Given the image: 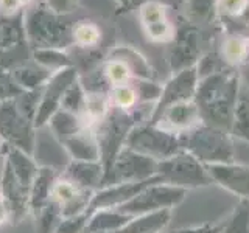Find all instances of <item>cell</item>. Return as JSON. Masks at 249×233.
Here are the masks:
<instances>
[{"mask_svg": "<svg viewBox=\"0 0 249 233\" xmlns=\"http://www.w3.org/2000/svg\"><path fill=\"white\" fill-rule=\"evenodd\" d=\"M11 72L13 80L16 81V84L23 92H33V90H41L44 85L47 84V81L50 80V76L53 75V72L42 67H30V66H22V67H16Z\"/></svg>", "mask_w": 249, "mask_h": 233, "instance_id": "obj_24", "label": "cell"}, {"mask_svg": "<svg viewBox=\"0 0 249 233\" xmlns=\"http://www.w3.org/2000/svg\"><path fill=\"white\" fill-rule=\"evenodd\" d=\"M199 78L196 67L184 68L181 72L173 73V76L162 85V93L159 101L156 103L153 114H151V123L165 111L167 107L173 106L181 101H192L196 93Z\"/></svg>", "mask_w": 249, "mask_h": 233, "instance_id": "obj_11", "label": "cell"}, {"mask_svg": "<svg viewBox=\"0 0 249 233\" xmlns=\"http://www.w3.org/2000/svg\"><path fill=\"white\" fill-rule=\"evenodd\" d=\"M220 56H218V53H213V51H209L206 54H202L199 58V61L196 62V72H198V78L202 80V78L206 76H210L216 72H220Z\"/></svg>", "mask_w": 249, "mask_h": 233, "instance_id": "obj_36", "label": "cell"}, {"mask_svg": "<svg viewBox=\"0 0 249 233\" xmlns=\"http://www.w3.org/2000/svg\"><path fill=\"white\" fill-rule=\"evenodd\" d=\"M27 44L25 8L13 16H0V56Z\"/></svg>", "mask_w": 249, "mask_h": 233, "instance_id": "obj_18", "label": "cell"}, {"mask_svg": "<svg viewBox=\"0 0 249 233\" xmlns=\"http://www.w3.org/2000/svg\"><path fill=\"white\" fill-rule=\"evenodd\" d=\"M103 78L111 87L129 84L132 80H134L128 66L119 59H107L106 61V64L103 67Z\"/></svg>", "mask_w": 249, "mask_h": 233, "instance_id": "obj_33", "label": "cell"}, {"mask_svg": "<svg viewBox=\"0 0 249 233\" xmlns=\"http://www.w3.org/2000/svg\"><path fill=\"white\" fill-rule=\"evenodd\" d=\"M221 59L229 66H243L249 62V37L229 34L221 44Z\"/></svg>", "mask_w": 249, "mask_h": 233, "instance_id": "obj_25", "label": "cell"}, {"mask_svg": "<svg viewBox=\"0 0 249 233\" xmlns=\"http://www.w3.org/2000/svg\"><path fill=\"white\" fill-rule=\"evenodd\" d=\"M171 217V210H159V212L134 216L132 219L114 233H160L167 227Z\"/></svg>", "mask_w": 249, "mask_h": 233, "instance_id": "obj_22", "label": "cell"}, {"mask_svg": "<svg viewBox=\"0 0 249 233\" xmlns=\"http://www.w3.org/2000/svg\"><path fill=\"white\" fill-rule=\"evenodd\" d=\"M86 95H88V92H86L81 80L80 78H76V80L69 85V89L66 90L64 97H62L61 109L62 111H67L70 114L80 116L83 109H84Z\"/></svg>", "mask_w": 249, "mask_h": 233, "instance_id": "obj_32", "label": "cell"}, {"mask_svg": "<svg viewBox=\"0 0 249 233\" xmlns=\"http://www.w3.org/2000/svg\"><path fill=\"white\" fill-rule=\"evenodd\" d=\"M33 59L36 66L50 70V72H58V70L73 67L66 50H56V49H41L33 50Z\"/></svg>", "mask_w": 249, "mask_h": 233, "instance_id": "obj_30", "label": "cell"}, {"mask_svg": "<svg viewBox=\"0 0 249 233\" xmlns=\"http://www.w3.org/2000/svg\"><path fill=\"white\" fill-rule=\"evenodd\" d=\"M248 37H249V36H248Z\"/></svg>", "mask_w": 249, "mask_h": 233, "instance_id": "obj_45", "label": "cell"}, {"mask_svg": "<svg viewBox=\"0 0 249 233\" xmlns=\"http://www.w3.org/2000/svg\"><path fill=\"white\" fill-rule=\"evenodd\" d=\"M218 0H185L184 2V16L192 25L212 22L216 14Z\"/></svg>", "mask_w": 249, "mask_h": 233, "instance_id": "obj_27", "label": "cell"}, {"mask_svg": "<svg viewBox=\"0 0 249 233\" xmlns=\"http://www.w3.org/2000/svg\"><path fill=\"white\" fill-rule=\"evenodd\" d=\"M72 25L66 16L54 13L45 3L36 5L25 13L27 44L33 50H66L73 45Z\"/></svg>", "mask_w": 249, "mask_h": 233, "instance_id": "obj_2", "label": "cell"}, {"mask_svg": "<svg viewBox=\"0 0 249 233\" xmlns=\"http://www.w3.org/2000/svg\"><path fill=\"white\" fill-rule=\"evenodd\" d=\"M67 177L73 181L80 188L92 190L103 183L105 169L100 162H70L67 168Z\"/></svg>", "mask_w": 249, "mask_h": 233, "instance_id": "obj_20", "label": "cell"}, {"mask_svg": "<svg viewBox=\"0 0 249 233\" xmlns=\"http://www.w3.org/2000/svg\"><path fill=\"white\" fill-rule=\"evenodd\" d=\"M159 182H162V179L156 174L154 177L148 179V181H142V182L106 185L103 190H100L98 193L93 194L88 212L92 215L93 212H97V210L119 208L123 204L129 202L132 198H136L140 191L146 188V186H150L153 183H159Z\"/></svg>", "mask_w": 249, "mask_h": 233, "instance_id": "obj_14", "label": "cell"}, {"mask_svg": "<svg viewBox=\"0 0 249 233\" xmlns=\"http://www.w3.org/2000/svg\"><path fill=\"white\" fill-rule=\"evenodd\" d=\"M140 109L132 111H120V109L111 107L106 118L95 128V135L100 150V163L103 165L105 177L115 162L117 155L120 154L123 146L126 145V138L131 131L136 128L139 120ZM105 181V179H103Z\"/></svg>", "mask_w": 249, "mask_h": 233, "instance_id": "obj_4", "label": "cell"}, {"mask_svg": "<svg viewBox=\"0 0 249 233\" xmlns=\"http://www.w3.org/2000/svg\"><path fill=\"white\" fill-rule=\"evenodd\" d=\"M0 140L30 155L35 151V121L22 114L14 98L0 103Z\"/></svg>", "mask_w": 249, "mask_h": 233, "instance_id": "obj_6", "label": "cell"}, {"mask_svg": "<svg viewBox=\"0 0 249 233\" xmlns=\"http://www.w3.org/2000/svg\"><path fill=\"white\" fill-rule=\"evenodd\" d=\"M173 233H175V232H173Z\"/></svg>", "mask_w": 249, "mask_h": 233, "instance_id": "obj_46", "label": "cell"}, {"mask_svg": "<svg viewBox=\"0 0 249 233\" xmlns=\"http://www.w3.org/2000/svg\"><path fill=\"white\" fill-rule=\"evenodd\" d=\"M56 171L50 168H39L35 177V182L30 190V208L39 213L41 210L49 204L52 199V186Z\"/></svg>", "mask_w": 249, "mask_h": 233, "instance_id": "obj_23", "label": "cell"}, {"mask_svg": "<svg viewBox=\"0 0 249 233\" xmlns=\"http://www.w3.org/2000/svg\"><path fill=\"white\" fill-rule=\"evenodd\" d=\"M248 0H218L216 2V13L223 17L237 19L245 10Z\"/></svg>", "mask_w": 249, "mask_h": 233, "instance_id": "obj_38", "label": "cell"}, {"mask_svg": "<svg viewBox=\"0 0 249 233\" xmlns=\"http://www.w3.org/2000/svg\"><path fill=\"white\" fill-rule=\"evenodd\" d=\"M237 20H240V23H243L245 27H249V0L245 6V10L241 11V14L237 17Z\"/></svg>", "mask_w": 249, "mask_h": 233, "instance_id": "obj_42", "label": "cell"}, {"mask_svg": "<svg viewBox=\"0 0 249 233\" xmlns=\"http://www.w3.org/2000/svg\"><path fill=\"white\" fill-rule=\"evenodd\" d=\"M223 225H215V224H202L198 227H190V229H182L175 233H221Z\"/></svg>", "mask_w": 249, "mask_h": 233, "instance_id": "obj_40", "label": "cell"}, {"mask_svg": "<svg viewBox=\"0 0 249 233\" xmlns=\"http://www.w3.org/2000/svg\"><path fill=\"white\" fill-rule=\"evenodd\" d=\"M231 134L249 143V92L240 87V97L237 101L235 114L231 128Z\"/></svg>", "mask_w": 249, "mask_h": 233, "instance_id": "obj_29", "label": "cell"}, {"mask_svg": "<svg viewBox=\"0 0 249 233\" xmlns=\"http://www.w3.org/2000/svg\"><path fill=\"white\" fill-rule=\"evenodd\" d=\"M156 174L162 179L163 183L175 185L184 190L207 186L213 182L204 163L184 150L165 160L158 162Z\"/></svg>", "mask_w": 249, "mask_h": 233, "instance_id": "obj_5", "label": "cell"}, {"mask_svg": "<svg viewBox=\"0 0 249 233\" xmlns=\"http://www.w3.org/2000/svg\"><path fill=\"white\" fill-rule=\"evenodd\" d=\"M185 198V190L168 183H153L142 190L136 198L119 207L120 212L129 216H140L159 210H171V207L178 205Z\"/></svg>", "mask_w": 249, "mask_h": 233, "instance_id": "obj_8", "label": "cell"}, {"mask_svg": "<svg viewBox=\"0 0 249 233\" xmlns=\"http://www.w3.org/2000/svg\"><path fill=\"white\" fill-rule=\"evenodd\" d=\"M109 101H111V106L115 109H120V111H132L136 109L139 104V98H137V92L132 85V81L129 84H123V85H115L109 90Z\"/></svg>", "mask_w": 249, "mask_h": 233, "instance_id": "obj_31", "label": "cell"}, {"mask_svg": "<svg viewBox=\"0 0 249 233\" xmlns=\"http://www.w3.org/2000/svg\"><path fill=\"white\" fill-rule=\"evenodd\" d=\"M89 217H90L89 212L72 216V217H64L61 225L58 227L56 233H83L86 224L89 221Z\"/></svg>", "mask_w": 249, "mask_h": 233, "instance_id": "obj_37", "label": "cell"}, {"mask_svg": "<svg viewBox=\"0 0 249 233\" xmlns=\"http://www.w3.org/2000/svg\"><path fill=\"white\" fill-rule=\"evenodd\" d=\"M158 171V160L148 155L136 152L129 148H123L117 155L111 169L106 174L105 185L117 183H129V182H142L156 176Z\"/></svg>", "mask_w": 249, "mask_h": 233, "instance_id": "obj_9", "label": "cell"}, {"mask_svg": "<svg viewBox=\"0 0 249 233\" xmlns=\"http://www.w3.org/2000/svg\"><path fill=\"white\" fill-rule=\"evenodd\" d=\"M132 81H134L132 85H134V89L137 92L139 103H145V104L158 103L162 93V85L156 84L154 81L150 80H132Z\"/></svg>", "mask_w": 249, "mask_h": 233, "instance_id": "obj_35", "label": "cell"}, {"mask_svg": "<svg viewBox=\"0 0 249 233\" xmlns=\"http://www.w3.org/2000/svg\"><path fill=\"white\" fill-rule=\"evenodd\" d=\"M62 145H64L69 157L76 162H100L95 129L83 128L75 135L67 138Z\"/></svg>", "mask_w": 249, "mask_h": 233, "instance_id": "obj_17", "label": "cell"}, {"mask_svg": "<svg viewBox=\"0 0 249 233\" xmlns=\"http://www.w3.org/2000/svg\"><path fill=\"white\" fill-rule=\"evenodd\" d=\"M101 39V30L92 20H78L72 25V41L73 45L81 49H92L97 47Z\"/></svg>", "mask_w": 249, "mask_h": 233, "instance_id": "obj_28", "label": "cell"}, {"mask_svg": "<svg viewBox=\"0 0 249 233\" xmlns=\"http://www.w3.org/2000/svg\"><path fill=\"white\" fill-rule=\"evenodd\" d=\"M109 59H119L128 66L134 80H150L153 81L154 72L150 66V62L142 53L132 49L131 45H117L109 54Z\"/></svg>", "mask_w": 249, "mask_h": 233, "instance_id": "obj_21", "label": "cell"}, {"mask_svg": "<svg viewBox=\"0 0 249 233\" xmlns=\"http://www.w3.org/2000/svg\"><path fill=\"white\" fill-rule=\"evenodd\" d=\"M173 47L170 51V67L173 73L181 72L184 68L195 67L199 61L201 54V36L196 27L192 23H187L181 27L175 34Z\"/></svg>", "mask_w": 249, "mask_h": 233, "instance_id": "obj_13", "label": "cell"}, {"mask_svg": "<svg viewBox=\"0 0 249 233\" xmlns=\"http://www.w3.org/2000/svg\"><path fill=\"white\" fill-rule=\"evenodd\" d=\"M139 19L145 36L151 42L167 44L175 39L176 30L168 20L167 6L159 0H145L139 5Z\"/></svg>", "mask_w": 249, "mask_h": 233, "instance_id": "obj_12", "label": "cell"}, {"mask_svg": "<svg viewBox=\"0 0 249 233\" xmlns=\"http://www.w3.org/2000/svg\"><path fill=\"white\" fill-rule=\"evenodd\" d=\"M117 3L120 5V8H124V10H129V5H128V0H115Z\"/></svg>", "mask_w": 249, "mask_h": 233, "instance_id": "obj_43", "label": "cell"}, {"mask_svg": "<svg viewBox=\"0 0 249 233\" xmlns=\"http://www.w3.org/2000/svg\"><path fill=\"white\" fill-rule=\"evenodd\" d=\"M78 78L75 67H67L54 72L47 84L42 87L41 100H39L35 128H45L52 116L61 109L62 97H64L69 85Z\"/></svg>", "mask_w": 249, "mask_h": 233, "instance_id": "obj_10", "label": "cell"}, {"mask_svg": "<svg viewBox=\"0 0 249 233\" xmlns=\"http://www.w3.org/2000/svg\"><path fill=\"white\" fill-rule=\"evenodd\" d=\"M47 128L54 135V138H58L61 143H64L67 138H70L80 129H83V124L78 115L59 109L50 118V121L47 123Z\"/></svg>", "mask_w": 249, "mask_h": 233, "instance_id": "obj_26", "label": "cell"}, {"mask_svg": "<svg viewBox=\"0 0 249 233\" xmlns=\"http://www.w3.org/2000/svg\"><path fill=\"white\" fill-rule=\"evenodd\" d=\"M132 217L119 208H105L93 212L86 224L83 233H114L124 227Z\"/></svg>", "mask_w": 249, "mask_h": 233, "instance_id": "obj_19", "label": "cell"}, {"mask_svg": "<svg viewBox=\"0 0 249 233\" xmlns=\"http://www.w3.org/2000/svg\"><path fill=\"white\" fill-rule=\"evenodd\" d=\"M240 75L231 70H220L199 80L193 101L204 124L231 132L240 97Z\"/></svg>", "mask_w": 249, "mask_h": 233, "instance_id": "obj_1", "label": "cell"}, {"mask_svg": "<svg viewBox=\"0 0 249 233\" xmlns=\"http://www.w3.org/2000/svg\"><path fill=\"white\" fill-rule=\"evenodd\" d=\"M23 10L20 0H0V16H13Z\"/></svg>", "mask_w": 249, "mask_h": 233, "instance_id": "obj_39", "label": "cell"}, {"mask_svg": "<svg viewBox=\"0 0 249 233\" xmlns=\"http://www.w3.org/2000/svg\"><path fill=\"white\" fill-rule=\"evenodd\" d=\"M179 142L184 151L190 152L204 165L233 163V148L228 131L199 124L179 135Z\"/></svg>", "mask_w": 249, "mask_h": 233, "instance_id": "obj_3", "label": "cell"}, {"mask_svg": "<svg viewBox=\"0 0 249 233\" xmlns=\"http://www.w3.org/2000/svg\"><path fill=\"white\" fill-rule=\"evenodd\" d=\"M31 2H33V0H20V3H22V6H23V8H25V6H28V5H30Z\"/></svg>", "mask_w": 249, "mask_h": 233, "instance_id": "obj_44", "label": "cell"}, {"mask_svg": "<svg viewBox=\"0 0 249 233\" xmlns=\"http://www.w3.org/2000/svg\"><path fill=\"white\" fill-rule=\"evenodd\" d=\"M11 217L10 215V208H8V205L5 204V200L2 199V196H0V225H3L8 219Z\"/></svg>", "mask_w": 249, "mask_h": 233, "instance_id": "obj_41", "label": "cell"}, {"mask_svg": "<svg viewBox=\"0 0 249 233\" xmlns=\"http://www.w3.org/2000/svg\"><path fill=\"white\" fill-rule=\"evenodd\" d=\"M201 114L196 103L192 101H181L173 106L167 107L158 118L151 124L163 131L173 132L176 135H181L189 132L201 124Z\"/></svg>", "mask_w": 249, "mask_h": 233, "instance_id": "obj_15", "label": "cell"}, {"mask_svg": "<svg viewBox=\"0 0 249 233\" xmlns=\"http://www.w3.org/2000/svg\"><path fill=\"white\" fill-rule=\"evenodd\" d=\"M62 210L54 200L50 199L41 212H39V233H56L62 222Z\"/></svg>", "mask_w": 249, "mask_h": 233, "instance_id": "obj_34", "label": "cell"}, {"mask_svg": "<svg viewBox=\"0 0 249 233\" xmlns=\"http://www.w3.org/2000/svg\"><path fill=\"white\" fill-rule=\"evenodd\" d=\"M129 150L148 155L154 160H165L182 150L179 135L173 132L163 131L154 124L148 126H136L131 131L126 138V145Z\"/></svg>", "mask_w": 249, "mask_h": 233, "instance_id": "obj_7", "label": "cell"}, {"mask_svg": "<svg viewBox=\"0 0 249 233\" xmlns=\"http://www.w3.org/2000/svg\"><path fill=\"white\" fill-rule=\"evenodd\" d=\"M213 182H218L223 188L237 194L241 199L249 200V166L235 163H220V165H206Z\"/></svg>", "mask_w": 249, "mask_h": 233, "instance_id": "obj_16", "label": "cell"}]
</instances>
